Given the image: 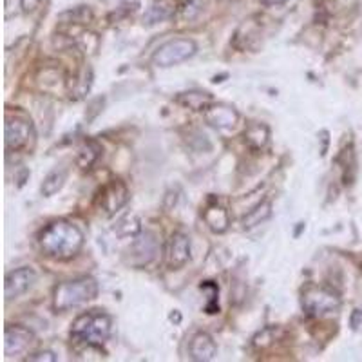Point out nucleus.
Segmentation results:
<instances>
[{
  "label": "nucleus",
  "instance_id": "nucleus-1",
  "mask_svg": "<svg viewBox=\"0 0 362 362\" xmlns=\"http://www.w3.org/2000/svg\"><path fill=\"white\" fill-rule=\"evenodd\" d=\"M86 235L74 223L54 219L47 223L38 234V247L45 257L53 261H69L80 254Z\"/></svg>",
  "mask_w": 362,
  "mask_h": 362
},
{
  "label": "nucleus",
  "instance_id": "nucleus-2",
  "mask_svg": "<svg viewBox=\"0 0 362 362\" xmlns=\"http://www.w3.org/2000/svg\"><path fill=\"white\" fill-rule=\"evenodd\" d=\"M112 334V317L103 310L80 313L71 326V341L86 348H102Z\"/></svg>",
  "mask_w": 362,
  "mask_h": 362
},
{
  "label": "nucleus",
  "instance_id": "nucleus-3",
  "mask_svg": "<svg viewBox=\"0 0 362 362\" xmlns=\"http://www.w3.org/2000/svg\"><path fill=\"white\" fill-rule=\"evenodd\" d=\"M98 292V281L90 276L64 281L53 290V310L54 312H67L76 306H82L89 300L96 299Z\"/></svg>",
  "mask_w": 362,
  "mask_h": 362
},
{
  "label": "nucleus",
  "instance_id": "nucleus-4",
  "mask_svg": "<svg viewBox=\"0 0 362 362\" xmlns=\"http://www.w3.org/2000/svg\"><path fill=\"white\" fill-rule=\"evenodd\" d=\"M300 306H303L306 315L312 317V319H319L326 313L337 312L341 308V293L332 286H325V284H310L303 290Z\"/></svg>",
  "mask_w": 362,
  "mask_h": 362
},
{
  "label": "nucleus",
  "instance_id": "nucleus-5",
  "mask_svg": "<svg viewBox=\"0 0 362 362\" xmlns=\"http://www.w3.org/2000/svg\"><path fill=\"white\" fill-rule=\"evenodd\" d=\"M198 53V44L192 38H173L161 44L153 53V64L161 69L180 66Z\"/></svg>",
  "mask_w": 362,
  "mask_h": 362
},
{
  "label": "nucleus",
  "instance_id": "nucleus-6",
  "mask_svg": "<svg viewBox=\"0 0 362 362\" xmlns=\"http://www.w3.org/2000/svg\"><path fill=\"white\" fill-rule=\"evenodd\" d=\"M129 199H131V192H129L124 181L111 180L96 194V206H98L100 212H103V216L112 218L127 205Z\"/></svg>",
  "mask_w": 362,
  "mask_h": 362
},
{
  "label": "nucleus",
  "instance_id": "nucleus-7",
  "mask_svg": "<svg viewBox=\"0 0 362 362\" xmlns=\"http://www.w3.org/2000/svg\"><path fill=\"white\" fill-rule=\"evenodd\" d=\"M35 138L31 119L24 116H8L4 125V144L8 153H21Z\"/></svg>",
  "mask_w": 362,
  "mask_h": 362
},
{
  "label": "nucleus",
  "instance_id": "nucleus-8",
  "mask_svg": "<svg viewBox=\"0 0 362 362\" xmlns=\"http://www.w3.org/2000/svg\"><path fill=\"white\" fill-rule=\"evenodd\" d=\"M37 272L31 267H21L17 270L9 272L4 281V296L6 300L18 299L21 296L28 293L37 283Z\"/></svg>",
  "mask_w": 362,
  "mask_h": 362
},
{
  "label": "nucleus",
  "instance_id": "nucleus-9",
  "mask_svg": "<svg viewBox=\"0 0 362 362\" xmlns=\"http://www.w3.org/2000/svg\"><path fill=\"white\" fill-rule=\"evenodd\" d=\"M35 344V334L21 325L6 326L4 332V354L6 357H17Z\"/></svg>",
  "mask_w": 362,
  "mask_h": 362
},
{
  "label": "nucleus",
  "instance_id": "nucleus-10",
  "mask_svg": "<svg viewBox=\"0 0 362 362\" xmlns=\"http://www.w3.org/2000/svg\"><path fill=\"white\" fill-rule=\"evenodd\" d=\"M192 257V245L190 238L185 232H173L169 241V250H167V268L169 270H180L185 267Z\"/></svg>",
  "mask_w": 362,
  "mask_h": 362
},
{
  "label": "nucleus",
  "instance_id": "nucleus-11",
  "mask_svg": "<svg viewBox=\"0 0 362 362\" xmlns=\"http://www.w3.org/2000/svg\"><path fill=\"white\" fill-rule=\"evenodd\" d=\"M131 257L132 263L136 267H144L154 259L160 252V241H158L156 234L153 232H141L140 235H136L134 243L131 247Z\"/></svg>",
  "mask_w": 362,
  "mask_h": 362
},
{
  "label": "nucleus",
  "instance_id": "nucleus-12",
  "mask_svg": "<svg viewBox=\"0 0 362 362\" xmlns=\"http://www.w3.org/2000/svg\"><path fill=\"white\" fill-rule=\"evenodd\" d=\"M203 116L206 124L218 131H230L239 124V112L226 103H212Z\"/></svg>",
  "mask_w": 362,
  "mask_h": 362
},
{
  "label": "nucleus",
  "instance_id": "nucleus-13",
  "mask_svg": "<svg viewBox=\"0 0 362 362\" xmlns=\"http://www.w3.org/2000/svg\"><path fill=\"white\" fill-rule=\"evenodd\" d=\"M93 80H95V73L89 66L82 64V67L74 71L69 78L66 80L67 86V95L73 102H78V100H83L87 96V93L93 87Z\"/></svg>",
  "mask_w": 362,
  "mask_h": 362
},
{
  "label": "nucleus",
  "instance_id": "nucleus-14",
  "mask_svg": "<svg viewBox=\"0 0 362 362\" xmlns=\"http://www.w3.org/2000/svg\"><path fill=\"white\" fill-rule=\"evenodd\" d=\"M189 355L196 362H209L218 355V344L206 332L194 334L189 341Z\"/></svg>",
  "mask_w": 362,
  "mask_h": 362
},
{
  "label": "nucleus",
  "instance_id": "nucleus-15",
  "mask_svg": "<svg viewBox=\"0 0 362 362\" xmlns=\"http://www.w3.org/2000/svg\"><path fill=\"white\" fill-rule=\"evenodd\" d=\"M202 218L214 234H225L230 228V214H228V210L223 205H219L218 202H214V199H210L206 203L202 212Z\"/></svg>",
  "mask_w": 362,
  "mask_h": 362
},
{
  "label": "nucleus",
  "instance_id": "nucleus-16",
  "mask_svg": "<svg viewBox=\"0 0 362 362\" xmlns=\"http://www.w3.org/2000/svg\"><path fill=\"white\" fill-rule=\"evenodd\" d=\"M177 6L176 0H154L153 4L148 6L144 15V25L153 28V25L167 22L176 17Z\"/></svg>",
  "mask_w": 362,
  "mask_h": 362
},
{
  "label": "nucleus",
  "instance_id": "nucleus-17",
  "mask_svg": "<svg viewBox=\"0 0 362 362\" xmlns=\"http://www.w3.org/2000/svg\"><path fill=\"white\" fill-rule=\"evenodd\" d=\"M176 102L181 107L190 109L194 112H205L214 103V98L206 90H185L176 96Z\"/></svg>",
  "mask_w": 362,
  "mask_h": 362
},
{
  "label": "nucleus",
  "instance_id": "nucleus-18",
  "mask_svg": "<svg viewBox=\"0 0 362 362\" xmlns=\"http://www.w3.org/2000/svg\"><path fill=\"white\" fill-rule=\"evenodd\" d=\"M245 145L254 153H259L270 141V127L261 122H252L247 129H245Z\"/></svg>",
  "mask_w": 362,
  "mask_h": 362
},
{
  "label": "nucleus",
  "instance_id": "nucleus-19",
  "mask_svg": "<svg viewBox=\"0 0 362 362\" xmlns=\"http://www.w3.org/2000/svg\"><path fill=\"white\" fill-rule=\"evenodd\" d=\"M103 148L102 145L98 144L96 140H86L82 145H80L78 153H76V158H74V161H76V165H78L80 169L82 170H89L93 169L96 165V161L100 160V156H102Z\"/></svg>",
  "mask_w": 362,
  "mask_h": 362
},
{
  "label": "nucleus",
  "instance_id": "nucleus-20",
  "mask_svg": "<svg viewBox=\"0 0 362 362\" xmlns=\"http://www.w3.org/2000/svg\"><path fill=\"white\" fill-rule=\"evenodd\" d=\"M270 218H272V202L264 199V202H259L254 209H250L247 214L243 216V219H241V226H243L245 230H250V228L259 226L261 223L268 221Z\"/></svg>",
  "mask_w": 362,
  "mask_h": 362
},
{
  "label": "nucleus",
  "instance_id": "nucleus-21",
  "mask_svg": "<svg viewBox=\"0 0 362 362\" xmlns=\"http://www.w3.org/2000/svg\"><path fill=\"white\" fill-rule=\"evenodd\" d=\"M67 181V169L64 167H57V169L51 170L47 176L42 180V185H40V192L44 198H51L54 194H58L60 190L64 189Z\"/></svg>",
  "mask_w": 362,
  "mask_h": 362
},
{
  "label": "nucleus",
  "instance_id": "nucleus-22",
  "mask_svg": "<svg viewBox=\"0 0 362 362\" xmlns=\"http://www.w3.org/2000/svg\"><path fill=\"white\" fill-rule=\"evenodd\" d=\"M209 0H176L177 11L176 17L183 22H190L202 15L203 9L206 8Z\"/></svg>",
  "mask_w": 362,
  "mask_h": 362
},
{
  "label": "nucleus",
  "instance_id": "nucleus-23",
  "mask_svg": "<svg viewBox=\"0 0 362 362\" xmlns=\"http://www.w3.org/2000/svg\"><path fill=\"white\" fill-rule=\"evenodd\" d=\"M335 163L341 165V170H342V181H344V185H351L354 183V177H355V154H354V145H350L348 148H342L341 154L337 156Z\"/></svg>",
  "mask_w": 362,
  "mask_h": 362
},
{
  "label": "nucleus",
  "instance_id": "nucleus-24",
  "mask_svg": "<svg viewBox=\"0 0 362 362\" xmlns=\"http://www.w3.org/2000/svg\"><path fill=\"white\" fill-rule=\"evenodd\" d=\"M115 232L122 238H136V235H140L141 232V221L138 216L134 214H127L125 218L119 219L115 226Z\"/></svg>",
  "mask_w": 362,
  "mask_h": 362
},
{
  "label": "nucleus",
  "instance_id": "nucleus-25",
  "mask_svg": "<svg viewBox=\"0 0 362 362\" xmlns=\"http://www.w3.org/2000/svg\"><path fill=\"white\" fill-rule=\"evenodd\" d=\"M60 21H62V24L67 25H86L93 21V11L89 8H86V6H80V8H74L62 13Z\"/></svg>",
  "mask_w": 362,
  "mask_h": 362
},
{
  "label": "nucleus",
  "instance_id": "nucleus-26",
  "mask_svg": "<svg viewBox=\"0 0 362 362\" xmlns=\"http://www.w3.org/2000/svg\"><path fill=\"white\" fill-rule=\"evenodd\" d=\"M277 332H279V328H264L263 332H259V334L255 335L254 337V348H257V350H264V348H268V346L274 344V341L277 339Z\"/></svg>",
  "mask_w": 362,
  "mask_h": 362
},
{
  "label": "nucleus",
  "instance_id": "nucleus-27",
  "mask_svg": "<svg viewBox=\"0 0 362 362\" xmlns=\"http://www.w3.org/2000/svg\"><path fill=\"white\" fill-rule=\"evenodd\" d=\"M28 362H54L57 361V355L54 351L51 350H40V351H35V354H29L25 357Z\"/></svg>",
  "mask_w": 362,
  "mask_h": 362
},
{
  "label": "nucleus",
  "instance_id": "nucleus-28",
  "mask_svg": "<svg viewBox=\"0 0 362 362\" xmlns=\"http://www.w3.org/2000/svg\"><path fill=\"white\" fill-rule=\"evenodd\" d=\"M103 103H105V98H95L93 102L89 103V109H87V112H86L87 122H93V119L100 115V111H102V107H103Z\"/></svg>",
  "mask_w": 362,
  "mask_h": 362
},
{
  "label": "nucleus",
  "instance_id": "nucleus-29",
  "mask_svg": "<svg viewBox=\"0 0 362 362\" xmlns=\"http://www.w3.org/2000/svg\"><path fill=\"white\" fill-rule=\"evenodd\" d=\"M40 4L42 0H21V8L24 13H33Z\"/></svg>",
  "mask_w": 362,
  "mask_h": 362
},
{
  "label": "nucleus",
  "instance_id": "nucleus-30",
  "mask_svg": "<svg viewBox=\"0 0 362 362\" xmlns=\"http://www.w3.org/2000/svg\"><path fill=\"white\" fill-rule=\"evenodd\" d=\"M362 325V310L357 308L351 312V317H350V326L354 329H358V326Z\"/></svg>",
  "mask_w": 362,
  "mask_h": 362
},
{
  "label": "nucleus",
  "instance_id": "nucleus-31",
  "mask_svg": "<svg viewBox=\"0 0 362 362\" xmlns=\"http://www.w3.org/2000/svg\"><path fill=\"white\" fill-rule=\"evenodd\" d=\"M321 136H322V148H321V154H322V156H325L326 151H328V144H329V140H328V131H322Z\"/></svg>",
  "mask_w": 362,
  "mask_h": 362
},
{
  "label": "nucleus",
  "instance_id": "nucleus-32",
  "mask_svg": "<svg viewBox=\"0 0 362 362\" xmlns=\"http://www.w3.org/2000/svg\"><path fill=\"white\" fill-rule=\"evenodd\" d=\"M284 2H288V0H263V4L267 6H279L284 4Z\"/></svg>",
  "mask_w": 362,
  "mask_h": 362
}]
</instances>
